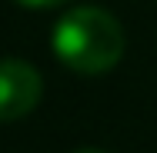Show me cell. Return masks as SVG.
<instances>
[{"mask_svg":"<svg viewBox=\"0 0 157 153\" xmlns=\"http://www.w3.org/2000/svg\"><path fill=\"white\" fill-rule=\"evenodd\" d=\"M127 50L124 27L114 13L100 7H74L54 27V53L63 67L77 73H107L114 70Z\"/></svg>","mask_w":157,"mask_h":153,"instance_id":"obj_1","label":"cell"},{"mask_svg":"<svg viewBox=\"0 0 157 153\" xmlns=\"http://www.w3.org/2000/svg\"><path fill=\"white\" fill-rule=\"evenodd\" d=\"M44 97V77L37 67L17 57H0V123L24 120Z\"/></svg>","mask_w":157,"mask_h":153,"instance_id":"obj_2","label":"cell"},{"mask_svg":"<svg viewBox=\"0 0 157 153\" xmlns=\"http://www.w3.org/2000/svg\"><path fill=\"white\" fill-rule=\"evenodd\" d=\"M17 7H24V10H50V7H60L67 0H13Z\"/></svg>","mask_w":157,"mask_h":153,"instance_id":"obj_3","label":"cell"},{"mask_svg":"<svg viewBox=\"0 0 157 153\" xmlns=\"http://www.w3.org/2000/svg\"><path fill=\"white\" fill-rule=\"evenodd\" d=\"M77 153H104V150H77Z\"/></svg>","mask_w":157,"mask_h":153,"instance_id":"obj_4","label":"cell"}]
</instances>
